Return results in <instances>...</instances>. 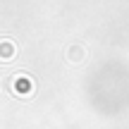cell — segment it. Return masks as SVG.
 Wrapping results in <instances>:
<instances>
[{
	"mask_svg": "<svg viewBox=\"0 0 129 129\" xmlns=\"http://www.w3.org/2000/svg\"><path fill=\"white\" fill-rule=\"evenodd\" d=\"M84 57H86V50H84L81 46H72V48H67V60H69V62L79 64Z\"/></svg>",
	"mask_w": 129,
	"mask_h": 129,
	"instance_id": "3",
	"label": "cell"
},
{
	"mask_svg": "<svg viewBox=\"0 0 129 129\" xmlns=\"http://www.w3.org/2000/svg\"><path fill=\"white\" fill-rule=\"evenodd\" d=\"M12 88H14V93H19V96H31L34 93V81L26 77V74H17V77L12 79Z\"/></svg>",
	"mask_w": 129,
	"mask_h": 129,
	"instance_id": "1",
	"label": "cell"
},
{
	"mask_svg": "<svg viewBox=\"0 0 129 129\" xmlns=\"http://www.w3.org/2000/svg\"><path fill=\"white\" fill-rule=\"evenodd\" d=\"M17 55V43L12 38H0V62H10Z\"/></svg>",
	"mask_w": 129,
	"mask_h": 129,
	"instance_id": "2",
	"label": "cell"
}]
</instances>
